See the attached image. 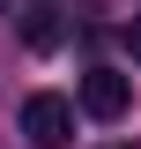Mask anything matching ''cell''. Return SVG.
<instances>
[{
	"instance_id": "cell-1",
	"label": "cell",
	"mask_w": 141,
	"mask_h": 149,
	"mask_svg": "<svg viewBox=\"0 0 141 149\" xmlns=\"http://www.w3.org/2000/svg\"><path fill=\"white\" fill-rule=\"evenodd\" d=\"M22 142H30V149H67L74 142V97L37 90L30 104H22Z\"/></svg>"
},
{
	"instance_id": "cell-4",
	"label": "cell",
	"mask_w": 141,
	"mask_h": 149,
	"mask_svg": "<svg viewBox=\"0 0 141 149\" xmlns=\"http://www.w3.org/2000/svg\"><path fill=\"white\" fill-rule=\"evenodd\" d=\"M134 60H141V22H134Z\"/></svg>"
},
{
	"instance_id": "cell-5",
	"label": "cell",
	"mask_w": 141,
	"mask_h": 149,
	"mask_svg": "<svg viewBox=\"0 0 141 149\" xmlns=\"http://www.w3.org/2000/svg\"><path fill=\"white\" fill-rule=\"evenodd\" d=\"M119 149H141V142H119Z\"/></svg>"
},
{
	"instance_id": "cell-3",
	"label": "cell",
	"mask_w": 141,
	"mask_h": 149,
	"mask_svg": "<svg viewBox=\"0 0 141 149\" xmlns=\"http://www.w3.org/2000/svg\"><path fill=\"white\" fill-rule=\"evenodd\" d=\"M22 37H30V45H52V37H59V30H52V8H37V15L22 22Z\"/></svg>"
},
{
	"instance_id": "cell-6",
	"label": "cell",
	"mask_w": 141,
	"mask_h": 149,
	"mask_svg": "<svg viewBox=\"0 0 141 149\" xmlns=\"http://www.w3.org/2000/svg\"><path fill=\"white\" fill-rule=\"evenodd\" d=\"M0 8H8V0H0Z\"/></svg>"
},
{
	"instance_id": "cell-2",
	"label": "cell",
	"mask_w": 141,
	"mask_h": 149,
	"mask_svg": "<svg viewBox=\"0 0 141 149\" xmlns=\"http://www.w3.org/2000/svg\"><path fill=\"white\" fill-rule=\"evenodd\" d=\"M74 112H89V119H126V112H134V74L89 67L82 82H74Z\"/></svg>"
}]
</instances>
